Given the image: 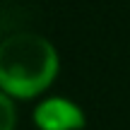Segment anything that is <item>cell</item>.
Segmentation results:
<instances>
[{
	"label": "cell",
	"mask_w": 130,
	"mask_h": 130,
	"mask_svg": "<svg viewBox=\"0 0 130 130\" xmlns=\"http://www.w3.org/2000/svg\"><path fill=\"white\" fill-rule=\"evenodd\" d=\"M58 53L39 34H12L0 43V87L14 96H34L53 82Z\"/></svg>",
	"instance_id": "1"
},
{
	"label": "cell",
	"mask_w": 130,
	"mask_h": 130,
	"mask_svg": "<svg viewBox=\"0 0 130 130\" xmlns=\"http://www.w3.org/2000/svg\"><path fill=\"white\" fill-rule=\"evenodd\" d=\"M34 121L41 130H79L84 125L82 111L65 99L43 101L34 113Z\"/></svg>",
	"instance_id": "2"
},
{
	"label": "cell",
	"mask_w": 130,
	"mask_h": 130,
	"mask_svg": "<svg viewBox=\"0 0 130 130\" xmlns=\"http://www.w3.org/2000/svg\"><path fill=\"white\" fill-rule=\"evenodd\" d=\"M0 130H14V106L5 94H0Z\"/></svg>",
	"instance_id": "3"
}]
</instances>
